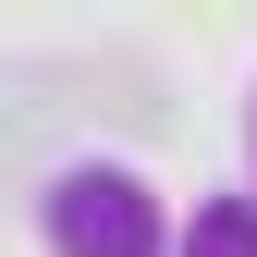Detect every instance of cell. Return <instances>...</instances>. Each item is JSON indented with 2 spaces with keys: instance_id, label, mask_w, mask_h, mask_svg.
I'll return each mask as SVG.
<instances>
[{
  "instance_id": "cell-1",
  "label": "cell",
  "mask_w": 257,
  "mask_h": 257,
  "mask_svg": "<svg viewBox=\"0 0 257 257\" xmlns=\"http://www.w3.org/2000/svg\"><path fill=\"white\" fill-rule=\"evenodd\" d=\"M37 220H49V257H159V208L135 172H61Z\"/></svg>"
},
{
  "instance_id": "cell-2",
  "label": "cell",
  "mask_w": 257,
  "mask_h": 257,
  "mask_svg": "<svg viewBox=\"0 0 257 257\" xmlns=\"http://www.w3.org/2000/svg\"><path fill=\"white\" fill-rule=\"evenodd\" d=\"M184 257H257V196H208L196 233H184Z\"/></svg>"
}]
</instances>
